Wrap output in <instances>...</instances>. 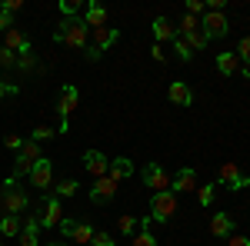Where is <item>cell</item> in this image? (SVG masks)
<instances>
[{
  "label": "cell",
  "instance_id": "cell-1",
  "mask_svg": "<svg viewBox=\"0 0 250 246\" xmlns=\"http://www.w3.org/2000/svg\"><path fill=\"white\" fill-rule=\"evenodd\" d=\"M54 40L63 47H74V50H87L90 43V27L83 23V17H63L54 30Z\"/></svg>",
  "mask_w": 250,
  "mask_h": 246
},
{
  "label": "cell",
  "instance_id": "cell-42",
  "mask_svg": "<svg viewBox=\"0 0 250 246\" xmlns=\"http://www.w3.org/2000/svg\"><path fill=\"white\" fill-rule=\"evenodd\" d=\"M0 96H17V87L7 83V80H0Z\"/></svg>",
  "mask_w": 250,
  "mask_h": 246
},
{
  "label": "cell",
  "instance_id": "cell-14",
  "mask_svg": "<svg viewBox=\"0 0 250 246\" xmlns=\"http://www.w3.org/2000/svg\"><path fill=\"white\" fill-rule=\"evenodd\" d=\"M83 167L100 180V176H107V170H110V160H107L100 150H87V153H83Z\"/></svg>",
  "mask_w": 250,
  "mask_h": 246
},
{
  "label": "cell",
  "instance_id": "cell-9",
  "mask_svg": "<svg viewBox=\"0 0 250 246\" xmlns=\"http://www.w3.org/2000/svg\"><path fill=\"white\" fill-rule=\"evenodd\" d=\"M117 187H120L117 180H110V176H100L94 187H90V200H94V203H110V200L117 196Z\"/></svg>",
  "mask_w": 250,
  "mask_h": 246
},
{
  "label": "cell",
  "instance_id": "cell-15",
  "mask_svg": "<svg viewBox=\"0 0 250 246\" xmlns=\"http://www.w3.org/2000/svg\"><path fill=\"white\" fill-rule=\"evenodd\" d=\"M37 233H40L37 213H27V220H23V227H20V246H40Z\"/></svg>",
  "mask_w": 250,
  "mask_h": 246
},
{
  "label": "cell",
  "instance_id": "cell-10",
  "mask_svg": "<svg viewBox=\"0 0 250 246\" xmlns=\"http://www.w3.org/2000/svg\"><path fill=\"white\" fill-rule=\"evenodd\" d=\"M50 180H54V163L43 156V160L34 163V170H30V183H34L37 189H47V187H50Z\"/></svg>",
  "mask_w": 250,
  "mask_h": 246
},
{
  "label": "cell",
  "instance_id": "cell-25",
  "mask_svg": "<svg viewBox=\"0 0 250 246\" xmlns=\"http://www.w3.org/2000/svg\"><path fill=\"white\" fill-rule=\"evenodd\" d=\"M20 156H23V160H30V163H37V160H43V150H40L37 140H23V147H20Z\"/></svg>",
  "mask_w": 250,
  "mask_h": 246
},
{
  "label": "cell",
  "instance_id": "cell-19",
  "mask_svg": "<svg viewBox=\"0 0 250 246\" xmlns=\"http://www.w3.org/2000/svg\"><path fill=\"white\" fill-rule=\"evenodd\" d=\"M107 176L110 180H127V176H134V160H127V156H117V160H110V170H107Z\"/></svg>",
  "mask_w": 250,
  "mask_h": 246
},
{
  "label": "cell",
  "instance_id": "cell-31",
  "mask_svg": "<svg viewBox=\"0 0 250 246\" xmlns=\"http://www.w3.org/2000/svg\"><path fill=\"white\" fill-rule=\"evenodd\" d=\"M213 193H217V187H213V183L197 187V200H200V207H210V203H213Z\"/></svg>",
  "mask_w": 250,
  "mask_h": 246
},
{
  "label": "cell",
  "instance_id": "cell-38",
  "mask_svg": "<svg viewBox=\"0 0 250 246\" xmlns=\"http://www.w3.org/2000/svg\"><path fill=\"white\" fill-rule=\"evenodd\" d=\"M233 54H237V57L244 60V63H250V37H244V40H240V47H237Z\"/></svg>",
  "mask_w": 250,
  "mask_h": 246
},
{
  "label": "cell",
  "instance_id": "cell-11",
  "mask_svg": "<svg viewBox=\"0 0 250 246\" xmlns=\"http://www.w3.org/2000/svg\"><path fill=\"white\" fill-rule=\"evenodd\" d=\"M3 47H7V50H14L17 57H23V54H34V50H30V40L23 37V34H20L17 27L3 30Z\"/></svg>",
  "mask_w": 250,
  "mask_h": 246
},
{
  "label": "cell",
  "instance_id": "cell-13",
  "mask_svg": "<svg viewBox=\"0 0 250 246\" xmlns=\"http://www.w3.org/2000/svg\"><path fill=\"white\" fill-rule=\"evenodd\" d=\"M40 227H60V220H63V207H60L57 196H50L47 203H43V213L37 216Z\"/></svg>",
  "mask_w": 250,
  "mask_h": 246
},
{
  "label": "cell",
  "instance_id": "cell-32",
  "mask_svg": "<svg viewBox=\"0 0 250 246\" xmlns=\"http://www.w3.org/2000/svg\"><path fill=\"white\" fill-rule=\"evenodd\" d=\"M0 67H17V54L7 50V47H0Z\"/></svg>",
  "mask_w": 250,
  "mask_h": 246
},
{
  "label": "cell",
  "instance_id": "cell-3",
  "mask_svg": "<svg viewBox=\"0 0 250 246\" xmlns=\"http://www.w3.org/2000/svg\"><path fill=\"white\" fill-rule=\"evenodd\" d=\"M177 213V196L170 189H160L150 196V223H170Z\"/></svg>",
  "mask_w": 250,
  "mask_h": 246
},
{
  "label": "cell",
  "instance_id": "cell-26",
  "mask_svg": "<svg viewBox=\"0 0 250 246\" xmlns=\"http://www.w3.org/2000/svg\"><path fill=\"white\" fill-rule=\"evenodd\" d=\"M20 227H23L20 216H3L0 220V236H20Z\"/></svg>",
  "mask_w": 250,
  "mask_h": 246
},
{
  "label": "cell",
  "instance_id": "cell-30",
  "mask_svg": "<svg viewBox=\"0 0 250 246\" xmlns=\"http://www.w3.org/2000/svg\"><path fill=\"white\" fill-rule=\"evenodd\" d=\"M173 54H177V57L184 60V63H187V60L193 57V50L187 47V40H184V37H173Z\"/></svg>",
  "mask_w": 250,
  "mask_h": 246
},
{
  "label": "cell",
  "instance_id": "cell-8",
  "mask_svg": "<svg viewBox=\"0 0 250 246\" xmlns=\"http://www.w3.org/2000/svg\"><path fill=\"white\" fill-rule=\"evenodd\" d=\"M140 176H144V183L154 189V193H160V189H170V176H167V170H164V167H157V163H147Z\"/></svg>",
  "mask_w": 250,
  "mask_h": 246
},
{
  "label": "cell",
  "instance_id": "cell-44",
  "mask_svg": "<svg viewBox=\"0 0 250 246\" xmlns=\"http://www.w3.org/2000/svg\"><path fill=\"white\" fill-rule=\"evenodd\" d=\"M150 57H154L157 63H164V60H167V54H164V50H160V43H154V50H150Z\"/></svg>",
  "mask_w": 250,
  "mask_h": 246
},
{
  "label": "cell",
  "instance_id": "cell-24",
  "mask_svg": "<svg viewBox=\"0 0 250 246\" xmlns=\"http://www.w3.org/2000/svg\"><path fill=\"white\" fill-rule=\"evenodd\" d=\"M117 229H120V236H134V229H140V220H137L134 213H124L117 220Z\"/></svg>",
  "mask_w": 250,
  "mask_h": 246
},
{
  "label": "cell",
  "instance_id": "cell-16",
  "mask_svg": "<svg viewBox=\"0 0 250 246\" xmlns=\"http://www.w3.org/2000/svg\"><path fill=\"white\" fill-rule=\"evenodd\" d=\"M167 96H170V103H177V107H190L193 103V90L184 80H173L170 87H167Z\"/></svg>",
  "mask_w": 250,
  "mask_h": 246
},
{
  "label": "cell",
  "instance_id": "cell-5",
  "mask_svg": "<svg viewBox=\"0 0 250 246\" xmlns=\"http://www.w3.org/2000/svg\"><path fill=\"white\" fill-rule=\"evenodd\" d=\"M227 27H230V23H227V17H224V10H207L204 20H200V30L207 34V40L227 37Z\"/></svg>",
  "mask_w": 250,
  "mask_h": 246
},
{
  "label": "cell",
  "instance_id": "cell-23",
  "mask_svg": "<svg viewBox=\"0 0 250 246\" xmlns=\"http://www.w3.org/2000/svg\"><path fill=\"white\" fill-rule=\"evenodd\" d=\"M134 246H157L154 233H150V216L140 220V229H137V236H134Z\"/></svg>",
  "mask_w": 250,
  "mask_h": 246
},
{
  "label": "cell",
  "instance_id": "cell-28",
  "mask_svg": "<svg viewBox=\"0 0 250 246\" xmlns=\"http://www.w3.org/2000/svg\"><path fill=\"white\" fill-rule=\"evenodd\" d=\"M77 193V180H60L57 187H54V196L57 200H67V196H74Z\"/></svg>",
  "mask_w": 250,
  "mask_h": 246
},
{
  "label": "cell",
  "instance_id": "cell-17",
  "mask_svg": "<svg viewBox=\"0 0 250 246\" xmlns=\"http://www.w3.org/2000/svg\"><path fill=\"white\" fill-rule=\"evenodd\" d=\"M83 23H87L90 30H97V27H107V10H104L97 0H90V3L83 7Z\"/></svg>",
  "mask_w": 250,
  "mask_h": 246
},
{
  "label": "cell",
  "instance_id": "cell-36",
  "mask_svg": "<svg viewBox=\"0 0 250 246\" xmlns=\"http://www.w3.org/2000/svg\"><path fill=\"white\" fill-rule=\"evenodd\" d=\"M204 10H207V3H204V0H187V14H190V17H200Z\"/></svg>",
  "mask_w": 250,
  "mask_h": 246
},
{
  "label": "cell",
  "instance_id": "cell-37",
  "mask_svg": "<svg viewBox=\"0 0 250 246\" xmlns=\"http://www.w3.org/2000/svg\"><path fill=\"white\" fill-rule=\"evenodd\" d=\"M90 246H117V243H114V236H110V233H94Z\"/></svg>",
  "mask_w": 250,
  "mask_h": 246
},
{
  "label": "cell",
  "instance_id": "cell-46",
  "mask_svg": "<svg viewBox=\"0 0 250 246\" xmlns=\"http://www.w3.org/2000/svg\"><path fill=\"white\" fill-rule=\"evenodd\" d=\"M0 246H3V240H0Z\"/></svg>",
  "mask_w": 250,
  "mask_h": 246
},
{
  "label": "cell",
  "instance_id": "cell-27",
  "mask_svg": "<svg viewBox=\"0 0 250 246\" xmlns=\"http://www.w3.org/2000/svg\"><path fill=\"white\" fill-rule=\"evenodd\" d=\"M193 30H200V17H190V14H184L180 27H177V37H187V34H193Z\"/></svg>",
  "mask_w": 250,
  "mask_h": 246
},
{
  "label": "cell",
  "instance_id": "cell-21",
  "mask_svg": "<svg viewBox=\"0 0 250 246\" xmlns=\"http://www.w3.org/2000/svg\"><path fill=\"white\" fill-rule=\"evenodd\" d=\"M217 70H220L224 76L237 74V70H240V57H237L233 50H227V54H217Z\"/></svg>",
  "mask_w": 250,
  "mask_h": 246
},
{
  "label": "cell",
  "instance_id": "cell-35",
  "mask_svg": "<svg viewBox=\"0 0 250 246\" xmlns=\"http://www.w3.org/2000/svg\"><path fill=\"white\" fill-rule=\"evenodd\" d=\"M60 10H63L67 17H80V3H77V0H63V3H60Z\"/></svg>",
  "mask_w": 250,
  "mask_h": 246
},
{
  "label": "cell",
  "instance_id": "cell-6",
  "mask_svg": "<svg viewBox=\"0 0 250 246\" xmlns=\"http://www.w3.org/2000/svg\"><path fill=\"white\" fill-rule=\"evenodd\" d=\"M77 103H80V94H77V87H63L60 90V107H57V114H60V133L67 130V123H70V114L77 110Z\"/></svg>",
  "mask_w": 250,
  "mask_h": 246
},
{
  "label": "cell",
  "instance_id": "cell-40",
  "mask_svg": "<svg viewBox=\"0 0 250 246\" xmlns=\"http://www.w3.org/2000/svg\"><path fill=\"white\" fill-rule=\"evenodd\" d=\"M17 67L20 70H34L37 63H34V54H23V57H17Z\"/></svg>",
  "mask_w": 250,
  "mask_h": 246
},
{
  "label": "cell",
  "instance_id": "cell-12",
  "mask_svg": "<svg viewBox=\"0 0 250 246\" xmlns=\"http://www.w3.org/2000/svg\"><path fill=\"white\" fill-rule=\"evenodd\" d=\"M190 189H197V173H193L190 167H184V170L170 180V193L180 196V193H190Z\"/></svg>",
  "mask_w": 250,
  "mask_h": 246
},
{
  "label": "cell",
  "instance_id": "cell-34",
  "mask_svg": "<svg viewBox=\"0 0 250 246\" xmlns=\"http://www.w3.org/2000/svg\"><path fill=\"white\" fill-rule=\"evenodd\" d=\"M50 136H54V127H47V123H40L37 130H34V136H30V140H37V143H40V140H50Z\"/></svg>",
  "mask_w": 250,
  "mask_h": 246
},
{
  "label": "cell",
  "instance_id": "cell-41",
  "mask_svg": "<svg viewBox=\"0 0 250 246\" xmlns=\"http://www.w3.org/2000/svg\"><path fill=\"white\" fill-rule=\"evenodd\" d=\"M227 246H250V240L240 236V233H230V236H227Z\"/></svg>",
  "mask_w": 250,
  "mask_h": 246
},
{
  "label": "cell",
  "instance_id": "cell-45",
  "mask_svg": "<svg viewBox=\"0 0 250 246\" xmlns=\"http://www.w3.org/2000/svg\"><path fill=\"white\" fill-rule=\"evenodd\" d=\"M54 246H63V243H54Z\"/></svg>",
  "mask_w": 250,
  "mask_h": 246
},
{
  "label": "cell",
  "instance_id": "cell-18",
  "mask_svg": "<svg viewBox=\"0 0 250 246\" xmlns=\"http://www.w3.org/2000/svg\"><path fill=\"white\" fill-rule=\"evenodd\" d=\"M94 233L97 229L90 227V223H87V220H74V229H70V233H67V240H74V246H90V240H94Z\"/></svg>",
  "mask_w": 250,
  "mask_h": 246
},
{
  "label": "cell",
  "instance_id": "cell-20",
  "mask_svg": "<svg viewBox=\"0 0 250 246\" xmlns=\"http://www.w3.org/2000/svg\"><path fill=\"white\" fill-rule=\"evenodd\" d=\"M210 233L217 236V240H227L233 233V220H230V213H213V220H210Z\"/></svg>",
  "mask_w": 250,
  "mask_h": 246
},
{
  "label": "cell",
  "instance_id": "cell-4",
  "mask_svg": "<svg viewBox=\"0 0 250 246\" xmlns=\"http://www.w3.org/2000/svg\"><path fill=\"white\" fill-rule=\"evenodd\" d=\"M90 43H87V57L90 60H100V54L107 50V47H114L117 40H120V34H117V27H97V30H90Z\"/></svg>",
  "mask_w": 250,
  "mask_h": 246
},
{
  "label": "cell",
  "instance_id": "cell-22",
  "mask_svg": "<svg viewBox=\"0 0 250 246\" xmlns=\"http://www.w3.org/2000/svg\"><path fill=\"white\" fill-rule=\"evenodd\" d=\"M154 37H157V43L173 40V37H177V27H173L167 17H157V20H154Z\"/></svg>",
  "mask_w": 250,
  "mask_h": 246
},
{
  "label": "cell",
  "instance_id": "cell-29",
  "mask_svg": "<svg viewBox=\"0 0 250 246\" xmlns=\"http://www.w3.org/2000/svg\"><path fill=\"white\" fill-rule=\"evenodd\" d=\"M187 47H190V50H204V47H207V34H204V30H193V34H187Z\"/></svg>",
  "mask_w": 250,
  "mask_h": 246
},
{
  "label": "cell",
  "instance_id": "cell-43",
  "mask_svg": "<svg viewBox=\"0 0 250 246\" xmlns=\"http://www.w3.org/2000/svg\"><path fill=\"white\" fill-rule=\"evenodd\" d=\"M10 27H14V17L7 10H0V30H10Z\"/></svg>",
  "mask_w": 250,
  "mask_h": 246
},
{
  "label": "cell",
  "instance_id": "cell-7",
  "mask_svg": "<svg viewBox=\"0 0 250 246\" xmlns=\"http://www.w3.org/2000/svg\"><path fill=\"white\" fill-rule=\"evenodd\" d=\"M217 183H220V187H230V189H244V187H250V176H244L233 163H224V167L217 170Z\"/></svg>",
  "mask_w": 250,
  "mask_h": 246
},
{
  "label": "cell",
  "instance_id": "cell-39",
  "mask_svg": "<svg viewBox=\"0 0 250 246\" xmlns=\"http://www.w3.org/2000/svg\"><path fill=\"white\" fill-rule=\"evenodd\" d=\"M20 7H23V3H20V0H0V10H7V14H10V17H14V14H17Z\"/></svg>",
  "mask_w": 250,
  "mask_h": 246
},
{
  "label": "cell",
  "instance_id": "cell-2",
  "mask_svg": "<svg viewBox=\"0 0 250 246\" xmlns=\"http://www.w3.org/2000/svg\"><path fill=\"white\" fill-rule=\"evenodd\" d=\"M0 213L3 216H23L27 213V193L14 180H7L3 189H0Z\"/></svg>",
  "mask_w": 250,
  "mask_h": 246
},
{
  "label": "cell",
  "instance_id": "cell-33",
  "mask_svg": "<svg viewBox=\"0 0 250 246\" xmlns=\"http://www.w3.org/2000/svg\"><path fill=\"white\" fill-rule=\"evenodd\" d=\"M3 147L20 153V147H23V136H17V133H7V136H3Z\"/></svg>",
  "mask_w": 250,
  "mask_h": 246
}]
</instances>
